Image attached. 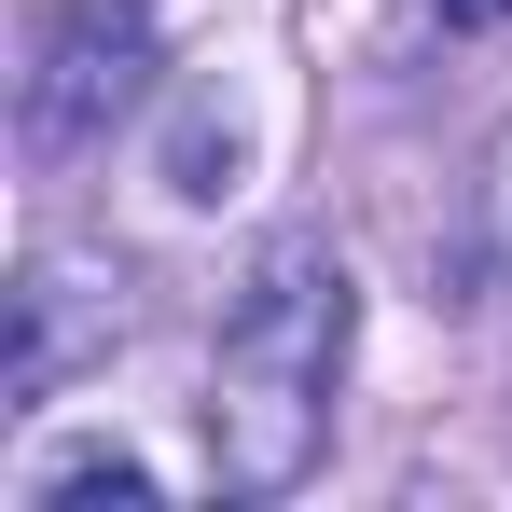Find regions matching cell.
I'll return each mask as SVG.
<instances>
[{
    "instance_id": "cell-1",
    "label": "cell",
    "mask_w": 512,
    "mask_h": 512,
    "mask_svg": "<svg viewBox=\"0 0 512 512\" xmlns=\"http://www.w3.org/2000/svg\"><path fill=\"white\" fill-rule=\"evenodd\" d=\"M346 346H360V291L319 236H277L222 319V360H208V471L236 499H291L333 443V388Z\"/></svg>"
},
{
    "instance_id": "cell-2",
    "label": "cell",
    "mask_w": 512,
    "mask_h": 512,
    "mask_svg": "<svg viewBox=\"0 0 512 512\" xmlns=\"http://www.w3.org/2000/svg\"><path fill=\"white\" fill-rule=\"evenodd\" d=\"M153 70H167V42H153L139 0H56V14L28 28V139H42V153L111 139V125L153 97Z\"/></svg>"
},
{
    "instance_id": "cell-3",
    "label": "cell",
    "mask_w": 512,
    "mask_h": 512,
    "mask_svg": "<svg viewBox=\"0 0 512 512\" xmlns=\"http://www.w3.org/2000/svg\"><path fill=\"white\" fill-rule=\"evenodd\" d=\"M153 512V471H139V457H56V471H42V485H28V512Z\"/></svg>"
},
{
    "instance_id": "cell-4",
    "label": "cell",
    "mask_w": 512,
    "mask_h": 512,
    "mask_svg": "<svg viewBox=\"0 0 512 512\" xmlns=\"http://www.w3.org/2000/svg\"><path fill=\"white\" fill-rule=\"evenodd\" d=\"M443 14H457V28H512V0H443Z\"/></svg>"
}]
</instances>
